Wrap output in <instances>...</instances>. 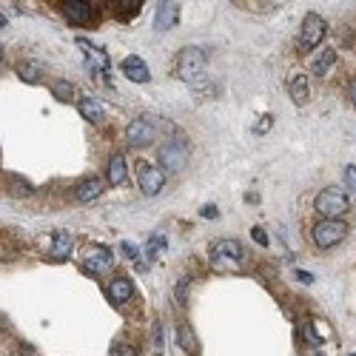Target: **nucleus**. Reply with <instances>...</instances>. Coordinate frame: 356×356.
<instances>
[{
    "label": "nucleus",
    "instance_id": "obj_1",
    "mask_svg": "<svg viewBox=\"0 0 356 356\" xmlns=\"http://www.w3.org/2000/svg\"><path fill=\"white\" fill-rule=\"evenodd\" d=\"M314 209H316V214H319L322 220H339L342 214H348V211H350V200H348V194H345V191L325 188V191H319V194H316Z\"/></svg>",
    "mask_w": 356,
    "mask_h": 356
},
{
    "label": "nucleus",
    "instance_id": "obj_2",
    "mask_svg": "<svg viewBox=\"0 0 356 356\" xmlns=\"http://www.w3.org/2000/svg\"><path fill=\"white\" fill-rule=\"evenodd\" d=\"M202 72H205V54H202V49L186 46L180 54H177V77H180V80L194 86L202 77Z\"/></svg>",
    "mask_w": 356,
    "mask_h": 356
},
{
    "label": "nucleus",
    "instance_id": "obj_3",
    "mask_svg": "<svg viewBox=\"0 0 356 356\" xmlns=\"http://www.w3.org/2000/svg\"><path fill=\"white\" fill-rule=\"evenodd\" d=\"M348 236V225L342 222V220H322V222H316L314 225V231H311V240H314V245L316 248H334V245H339L342 240Z\"/></svg>",
    "mask_w": 356,
    "mask_h": 356
},
{
    "label": "nucleus",
    "instance_id": "obj_4",
    "mask_svg": "<svg viewBox=\"0 0 356 356\" xmlns=\"http://www.w3.org/2000/svg\"><path fill=\"white\" fill-rule=\"evenodd\" d=\"M188 163V145L180 137H171L160 145V168L163 171H180Z\"/></svg>",
    "mask_w": 356,
    "mask_h": 356
},
{
    "label": "nucleus",
    "instance_id": "obj_5",
    "mask_svg": "<svg viewBox=\"0 0 356 356\" xmlns=\"http://www.w3.org/2000/svg\"><path fill=\"white\" fill-rule=\"evenodd\" d=\"M325 35H328V23H325V17H319V15H305V20H302V29H300V49L302 51H308V49H316L322 40H325Z\"/></svg>",
    "mask_w": 356,
    "mask_h": 356
},
{
    "label": "nucleus",
    "instance_id": "obj_6",
    "mask_svg": "<svg viewBox=\"0 0 356 356\" xmlns=\"http://www.w3.org/2000/svg\"><path fill=\"white\" fill-rule=\"evenodd\" d=\"M137 165H140L137 168V186H140V191L145 197L160 194L163 186H165V171L157 168V165H152V163H137Z\"/></svg>",
    "mask_w": 356,
    "mask_h": 356
},
{
    "label": "nucleus",
    "instance_id": "obj_7",
    "mask_svg": "<svg viewBox=\"0 0 356 356\" xmlns=\"http://www.w3.org/2000/svg\"><path fill=\"white\" fill-rule=\"evenodd\" d=\"M157 140V126L148 120V117H140V120H131L126 126V143L134 148H145Z\"/></svg>",
    "mask_w": 356,
    "mask_h": 356
},
{
    "label": "nucleus",
    "instance_id": "obj_8",
    "mask_svg": "<svg viewBox=\"0 0 356 356\" xmlns=\"http://www.w3.org/2000/svg\"><path fill=\"white\" fill-rule=\"evenodd\" d=\"M243 257H245V251H243V245L236 240H217L211 245L214 265H231V268H236V265L243 262Z\"/></svg>",
    "mask_w": 356,
    "mask_h": 356
},
{
    "label": "nucleus",
    "instance_id": "obj_9",
    "mask_svg": "<svg viewBox=\"0 0 356 356\" xmlns=\"http://www.w3.org/2000/svg\"><path fill=\"white\" fill-rule=\"evenodd\" d=\"M83 265L92 274H100V271H108L114 265V254L106 248V245H88L86 248V257H83Z\"/></svg>",
    "mask_w": 356,
    "mask_h": 356
},
{
    "label": "nucleus",
    "instance_id": "obj_10",
    "mask_svg": "<svg viewBox=\"0 0 356 356\" xmlns=\"http://www.w3.org/2000/svg\"><path fill=\"white\" fill-rule=\"evenodd\" d=\"M120 72L129 80H134V83H148V80H152V72H148L145 60H143V57H137V54H129L126 57V60L120 63Z\"/></svg>",
    "mask_w": 356,
    "mask_h": 356
},
{
    "label": "nucleus",
    "instance_id": "obj_11",
    "mask_svg": "<svg viewBox=\"0 0 356 356\" xmlns=\"http://www.w3.org/2000/svg\"><path fill=\"white\" fill-rule=\"evenodd\" d=\"M63 12H66V20L74 23V26H86L92 20V3H86V0H66L63 3Z\"/></svg>",
    "mask_w": 356,
    "mask_h": 356
},
{
    "label": "nucleus",
    "instance_id": "obj_12",
    "mask_svg": "<svg viewBox=\"0 0 356 356\" xmlns=\"http://www.w3.org/2000/svg\"><path fill=\"white\" fill-rule=\"evenodd\" d=\"M131 296H134V282H131L129 277H114V280L108 282V300H111L114 305L129 302Z\"/></svg>",
    "mask_w": 356,
    "mask_h": 356
},
{
    "label": "nucleus",
    "instance_id": "obj_13",
    "mask_svg": "<svg viewBox=\"0 0 356 356\" xmlns=\"http://www.w3.org/2000/svg\"><path fill=\"white\" fill-rule=\"evenodd\" d=\"M77 46L83 49V54H86V60H88V66H92V69H100V72H106V69L111 66V60H108V54H106L103 49H97L95 43H88L86 38H77Z\"/></svg>",
    "mask_w": 356,
    "mask_h": 356
},
{
    "label": "nucleus",
    "instance_id": "obj_14",
    "mask_svg": "<svg viewBox=\"0 0 356 356\" xmlns=\"http://www.w3.org/2000/svg\"><path fill=\"white\" fill-rule=\"evenodd\" d=\"M72 245H74V236H72L69 231H54V236H51V248H49L51 259H54V262H63V259H69Z\"/></svg>",
    "mask_w": 356,
    "mask_h": 356
},
{
    "label": "nucleus",
    "instance_id": "obj_15",
    "mask_svg": "<svg viewBox=\"0 0 356 356\" xmlns=\"http://www.w3.org/2000/svg\"><path fill=\"white\" fill-rule=\"evenodd\" d=\"M177 20H180V3H160L157 17H154L157 32H171L177 26Z\"/></svg>",
    "mask_w": 356,
    "mask_h": 356
},
{
    "label": "nucleus",
    "instance_id": "obj_16",
    "mask_svg": "<svg viewBox=\"0 0 356 356\" xmlns=\"http://www.w3.org/2000/svg\"><path fill=\"white\" fill-rule=\"evenodd\" d=\"M288 95L296 106H305L311 100V88H308V77L305 74H291L288 77Z\"/></svg>",
    "mask_w": 356,
    "mask_h": 356
},
{
    "label": "nucleus",
    "instance_id": "obj_17",
    "mask_svg": "<svg viewBox=\"0 0 356 356\" xmlns=\"http://www.w3.org/2000/svg\"><path fill=\"white\" fill-rule=\"evenodd\" d=\"M77 111L83 114V120H88V123H103L106 120V111H103L100 100H95V97H80L77 100Z\"/></svg>",
    "mask_w": 356,
    "mask_h": 356
},
{
    "label": "nucleus",
    "instance_id": "obj_18",
    "mask_svg": "<svg viewBox=\"0 0 356 356\" xmlns=\"http://www.w3.org/2000/svg\"><path fill=\"white\" fill-rule=\"evenodd\" d=\"M17 77L23 80V83H43V77H46V69H43V63H38V60H20L17 63Z\"/></svg>",
    "mask_w": 356,
    "mask_h": 356
},
{
    "label": "nucleus",
    "instance_id": "obj_19",
    "mask_svg": "<svg viewBox=\"0 0 356 356\" xmlns=\"http://www.w3.org/2000/svg\"><path fill=\"white\" fill-rule=\"evenodd\" d=\"M103 194V180H97V177H88V180H83L77 188H74V197L77 202H92Z\"/></svg>",
    "mask_w": 356,
    "mask_h": 356
},
{
    "label": "nucleus",
    "instance_id": "obj_20",
    "mask_svg": "<svg viewBox=\"0 0 356 356\" xmlns=\"http://www.w3.org/2000/svg\"><path fill=\"white\" fill-rule=\"evenodd\" d=\"M334 63H337V49H328V46H325V49H319V54L311 60V72H314L316 77H322V74H328V72H331Z\"/></svg>",
    "mask_w": 356,
    "mask_h": 356
},
{
    "label": "nucleus",
    "instance_id": "obj_21",
    "mask_svg": "<svg viewBox=\"0 0 356 356\" xmlns=\"http://www.w3.org/2000/svg\"><path fill=\"white\" fill-rule=\"evenodd\" d=\"M106 180H108V186H123L126 183V157L123 154H111L108 168H106Z\"/></svg>",
    "mask_w": 356,
    "mask_h": 356
},
{
    "label": "nucleus",
    "instance_id": "obj_22",
    "mask_svg": "<svg viewBox=\"0 0 356 356\" xmlns=\"http://www.w3.org/2000/svg\"><path fill=\"white\" fill-rule=\"evenodd\" d=\"M177 345H180L186 353H197V348H200V342H197V334H194V328L191 325H180L177 328Z\"/></svg>",
    "mask_w": 356,
    "mask_h": 356
},
{
    "label": "nucleus",
    "instance_id": "obj_23",
    "mask_svg": "<svg viewBox=\"0 0 356 356\" xmlns=\"http://www.w3.org/2000/svg\"><path fill=\"white\" fill-rule=\"evenodd\" d=\"M51 95L60 103H69V100H74V86L69 80H54L51 83Z\"/></svg>",
    "mask_w": 356,
    "mask_h": 356
},
{
    "label": "nucleus",
    "instance_id": "obj_24",
    "mask_svg": "<svg viewBox=\"0 0 356 356\" xmlns=\"http://www.w3.org/2000/svg\"><path fill=\"white\" fill-rule=\"evenodd\" d=\"M9 183L15 186L12 188V194H17V197H26V194H32V183H29V180H20V177H9Z\"/></svg>",
    "mask_w": 356,
    "mask_h": 356
},
{
    "label": "nucleus",
    "instance_id": "obj_25",
    "mask_svg": "<svg viewBox=\"0 0 356 356\" xmlns=\"http://www.w3.org/2000/svg\"><path fill=\"white\" fill-rule=\"evenodd\" d=\"M117 6H120V9H117V15H120V17H131V15L140 12L143 3H134V0H129V3H117Z\"/></svg>",
    "mask_w": 356,
    "mask_h": 356
},
{
    "label": "nucleus",
    "instance_id": "obj_26",
    "mask_svg": "<svg viewBox=\"0 0 356 356\" xmlns=\"http://www.w3.org/2000/svg\"><path fill=\"white\" fill-rule=\"evenodd\" d=\"M163 245H165V240H163L160 234H154L152 240H148V259H154V257H157V251H160Z\"/></svg>",
    "mask_w": 356,
    "mask_h": 356
},
{
    "label": "nucleus",
    "instance_id": "obj_27",
    "mask_svg": "<svg viewBox=\"0 0 356 356\" xmlns=\"http://www.w3.org/2000/svg\"><path fill=\"white\" fill-rule=\"evenodd\" d=\"M111 356H137V348L129 345V342H120V345H114Z\"/></svg>",
    "mask_w": 356,
    "mask_h": 356
},
{
    "label": "nucleus",
    "instance_id": "obj_28",
    "mask_svg": "<svg viewBox=\"0 0 356 356\" xmlns=\"http://www.w3.org/2000/svg\"><path fill=\"white\" fill-rule=\"evenodd\" d=\"M188 285H191V280H188V277H183L180 282H177V300H180V302H186V300H188Z\"/></svg>",
    "mask_w": 356,
    "mask_h": 356
},
{
    "label": "nucleus",
    "instance_id": "obj_29",
    "mask_svg": "<svg viewBox=\"0 0 356 356\" xmlns=\"http://www.w3.org/2000/svg\"><path fill=\"white\" fill-rule=\"evenodd\" d=\"M345 186L356 191V165H345Z\"/></svg>",
    "mask_w": 356,
    "mask_h": 356
},
{
    "label": "nucleus",
    "instance_id": "obj_30",
    "mask_svg": "<svg viewBox=\"0 0 356 356\" xmlns=\"http://www.w3.org/2000/svg\"><path fill=\"white\" fill-rule=\"evenodd\" d=\"M251 234H254V240H257L259 245H268V236H265V231H262V228H254Z\"/></svg>",
    "mask_w": 356,
    "mask_h": 356
},
{
    "label": "nucleus",
    "instance_id": "obj_31",
    "mask_svg": "<svg viewBox=\"0 0 356 356\" xmlns=\"http://www.w3.org/2000/svg\"><path fill=\"white\" fill-rule=\"evenodd\" d=\"M120 251H123L129 259H137V248H134L131 243H123V245H120Z\"/></svg>",
    "mask_w": 356,
    "mask_h": 356
},
{
    "label": "nucleus",
    "instance_id": "obj_32",
    "mask_svg": "<svg viewBox=\"0 0 356 356\" xmlns=\"http://www.w3.org/2000/svg\"><path fill=\"white\" fill-rule=\"evenodd\" d=\"M259 120H262V123H259V126H257L254 131H259V134H262L265 129H268V126H271V120H274V117H271V114H265V117H259Z\"/></svg>",
    "mask_w": 356,
    "mask_h": 356
},
{
    "label": "nucleus",
    "instance_id": "obj_33",
    "mask_svg": "<svg viewBox=\"0 0 356 356\" xmlns=\"http://www.w3.org/2000/svg\"><path fill=\"white\" fill-rule=\"evenodd\" d=\"M200 214H202V217H209V220H214V217H217V205H205Z\"/></svg>",
    "mask_w": 356,
    "mask_h": 356
},
{
    "label": "nucleus",
    "instance_id": "obj_34",
    "mask_svg": "<svg viewBox=\"0 0 356 356\" xmlns=\"http://www.w3.org/2000/svg\"><path fill=\"white\" fill-rule=\"evenodd\" d=\"M154 345L163 348V325L160 322H157V328H154Z\"/></svg>",
    "mask_w": 356,
    "mask_h": 356
},
{
    "label": "nucleus",
    "instance_id": "obj_35",
    "mask_svg": "<svg viewBox=\"0 0 356 356\" xmlns=\"http://www.w3.org/2000/svg\"><path fill=\"white\" fill-rule=\"evenodd\" d=\"M348 97H350V103L356 108V80H350V86H348Z\"/></svg>",
    "mask_w": 356,
    "mask_h": 356
},
{
    "label": "nucleus",
    "instance_id": "obj_36",
    "mask_svg": "<svg viewBox=\"0 0 356 356\" xmlns=\"http://www.w3.org/2000/svg\"><path fill=\"white\" fill-rule=\"evenodd\" d=\"M296 277H300V282H305V285H308V282H314V277H311L308 271H296Z\"/></svg>",
    "mask_w": 356,
    "mask_h": 356
},
{
    "label": "nucleus",
    "instance_id": "obj_37",
    "mask_svg": "<svg viewBox=\"0 0 356 356\" xmlns=\"http://www.w3.org/2000/svg\"><path fill=\"white\" fill-rule=\"evenodd\" d=\"M3 26H6V15H3V12H0V29H3Z\"/></svg>",
    "mask_w": 356,
    "mask_h": 356
},
{
    "label": "nucleus",
    "instance_id": "obj_38",
    "mask_svg": "<svg viewBox=\"0 0 356 356\" xmlns=\"http://www.w3.org/2000/svg\"><path fill=\"white\" fill-rule=\"evenodd\" d=\"M0 63H3V49H0Z\"/></svg>",
    "mask_w": 356,
    "mask_h": 356
},
{
    "label": "nucleus",
    "instance_id": "obj_39",
    "mask_svg": "<svg viewBox=\"0 0 356 356\" xmlns=\"http://www.w3.org/2000/svg\"><path fill=\"white\" fill-rule=\"evenodd\" d=\"M350 356H356V353H350Z\"/></svg>",
    "mask_w": 356,
    "mask_h": 356
}]
</instances>
